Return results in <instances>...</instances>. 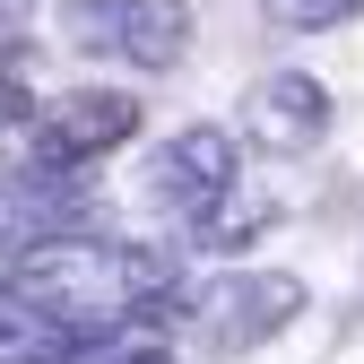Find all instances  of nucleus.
Returning <instances> with one entry per match:
<instances>
[{"label": "nucleus", "instance_id": "nucleus-1", "mask_svg": "<svg viewBox=\"0 0 364 364\" xmlns=\"http://www.w3.org/2000/svg\"><path fill=\"white\" fill-rule=\"evenodd\" d=\"M70 43L122 53L139 70H173L191 43V9L182 0H70Z\"/></svg>", "mask_w": 364, "mask_h": 364}, {"label": "nucleus", "instance_id": "nucleus-2", "mask_svg": "<svg viewBox=\"0 0 364 364\" xmlns=\"http://www.w3.org/2000/svg\"><path fill=\"white\" fill-rule=\"evenodd\" d=\"M252 139L269 148V156H295V148H312L330 130V105H321V87H312L304 70H278V78H260L252 87Z\"/></svg>", "mask_w": 364, "mask_h": 364}, {"label": "nucleus", "instance_id": "nucleus-3", "mask_svg": "<svg viewBox=\"0 0 364 364\" xmlns=\"http://www.w3.org/2000/svg\"><path fill=\"white\" fill-rule=\"evenodd\" d=\"M130 130H139V105L113 96V87H78V96L53 105V122H43V139H53V156H105L122 148Z\"/></svg>", "mask_w": 364, "mask_h": 364}, {"label": "nucleus", "instance_id": "nucleus-4", "mask_svg": "<svg viewBox=\"0 0 364 364\" xmlns=\"http://www.w3.org/2000/svg\"><path fill=\"white\" fill-rule=\"evenodd\" d=\"M225 165H235V156H225L217 130H182V139L165 148V191L173 200H217L225 191Z\"/></svg>", "mask_w": 364, "mask_h": 364}, {"label": "nucleus", "instance_id": "nucleus-5", "mask_svg": "<svg viewBox=\"0 0 364 364\" xmlns=\"http://www.w3.org/2000/svg\"><path fill=\"white\" fill-rule=\"evenodd\" d=\"M364 0H260V18L269 26H287V35H312V26H338V18H355Z\"/></svg>", "mask_w": 364, "mask_h": 364}]
</instances>
